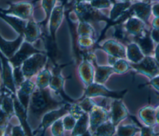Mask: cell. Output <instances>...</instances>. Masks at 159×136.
Returning <instances> with one entry per match:
<instances>
[{
	"instance_id": "obj_1",
	"label": "cell",
	"mask_w": 159,
	"mask_h": 136,
	"mask_svg": "<svg viewBox=\"0 0 159 136\" xmlns=\"http://www.w3.org/2000/svg\"><path fill=\"white\" fill-rule=\"evenodd\" d=\"M65 101H60L55 99L50 90L47 88L35 89L30 97L29 107L30 113L37 118H40L48 111L57 109L66 104Z\"/></svg>"
},
{
	"instance_id": "obj_2",
	"label": "cell",
	"mask_w": 159,
	"mask_h": 136,
	"mask_svg": "<svg viewBox=\"0 0 159 136\" xmlns=\"http://www.w3.org/2000/svg\"><path fill=\"white\" fill-rule=\"evenodd\" d=\"M73 11L77 16L79 21L86 22L89 24H95L101 21H104L107 23L106 29L109 27L111 23L109 17L103 14L97 9L93 7L88 1H81L72 4ZM106 29L103 30L102 35H104Z\"/></svg>"
},
{
	"instance_id": "obj_3",
	"label": "cell",
	"mask_w": 159,
	"mask_h": 136,
	"mask_svg": "<svg viewBox=\"0 0 159 136\" xmlns=\"http://www.w3.org/2000/svg\"><path fill=\"white\" fill-rule=\"evenodd\" d=\"M71 103H66L59 108L48 111L42 116L41 124L39 127L34 130L33 134L43 135L47 128L52 125L55 121L61 118L63 116L69 113V109Z\"/></svg>"
},
{
	"instance_id": "obj_4",
	"label": "cell",
	"mask_w": 159,
	"mask_h": 136,
	"mask_svg": "<svg viewBox=\"0 0 159 136\" xmlns=\"http://www.w3.org/2000/svg\"><path fill=\"white\" fill-rule=\"evenodd\" d=\"M48 56L46 53H35L27 58L22 65V70L25 78H30L45 65Z\"/></svg>"
},
{
	"instance_id": "obj_5",
	"label": "cell",
	"mask_w": 159,
	"mask_h": 136,
	"mask_svg": "<svg viewBox=\"0 0 159 136\" xmlns=\"http://www.w3.org/2000/svg\"><path fill=\"white\" fill-rule=\"evenodd\" d=\"M34 11V4L29 1L18 2H8V8L1 9V12L17 16L25 20L32 18Z\"/></svg>"
},
{
	"instance_id": "obj_6",
	"label": "cell",
	"mask_w": 159,
	"mask_h": 136,
	"mask_svg": "<svg viewBox=\"0 0 159 136\" xmlns=\"http://www.w3.org/2000/svg\"><path fill=\"white\" fill-rule=\"evenodd\" d=\"M66 65H58V64L54 65V68L52 71V77L49 86L56 93H57L63 101L69 103H75L76 101L72 99L71 97L67 96L63 89L65 78L61 75V68Z\"/></svg>"
},
{
	"instance_id": "obj_7",
	"label": "cell",
	"mask_w": 159,
	"mask_h": 136,
	"mask_svg": "<svg viewBox=\"0 0 159 136\" xmlns=\"http://www.w3.org/2000/svg\"><path fill=\"white\" fill-rule=\"evenodd\" d=\"M126 93V90L122 91H113L108 89L102 84L93 83L87 86L84 94V97H96L103 96L113 99H120L123 97Z\"/></svg>"
},
{
	"instance_id": "obj_8",
	"label": "cell",
	"mask_w": 159,
	"mask_h": 136,
	"mask_svg": "<svg viewBox=\"0 0 159 136\" xmlns=\"http://www.w3.org/2000/svg\"><path fill=\"white\" fill-rule=\"evenodd\" d=\"M37 53H46V52L35 48L31 43L25 40L14 55L9 60L14 67L19 66H21L27 58Z\"/></svg>"
},
{
	"instance_id": "obj_9",
	"label": "cell",
	"mask_w": 159,
	"mask_h": 136,
	"mask_svg": "<svg viewBox=\"0 0 159 136\" xmlns=\"http://www.w3.org/2000/svg\"><path fill=\"white\" fill-rule=\"evenodd\" d=\"M2 64V79L4 86L11 91L14 94H17L16 86L14 78L11 63L6 56L2 53L1 56Z\"/></svg>"
},
{
	"instance_id": "obj_10",
	"label": "cell",
	"mask_w": 159,
	"mask_h": 136,
	"mask_svg": "<svg viewBox=\"0 0 159 136\" xmlns=\"http://www.w3.org/2000/svg\"><path fill=\"white\" fill-rule=\"evenodd\" d=\"M110 114L103 106L95 105L89 112V130L93 132L102 123L107 121Z\"/></svg>"
},
{
	"instance_id": "obj_11",
	"label": "cell",
	"mask_w": 159,
	"mask_h": 136,
	"mask_svg": "<svg viewBox=\"0 0 159 136\" xmlns=\"http://www.w3.org/2000/svg\"><path fill=\"white\" fill-rule=\"evenodd\" d=\"M65 13V6L62 4L55 6L53 9L49 19V35L56 41V32L59 28Z\"/></svg>"
},
{
	"instance_id": "obj_12",
	"label": "cell",
	"mask_w": 159,
	"mask_h": 136,
	"mask_svg": "<svg viewBox=\"0 0 159 136\" xmlns=\"http://www.w3.org/2000/svg\"><path fill=\"white\" fill-rule=\"evenodd\" d=\"M24 40V36L23 34L19 35L17 38L12 41H7L4 39L2 37H1L0 47L2 53L7 58H11L19 49Z\"/></svg>"
},
{
	"instance_id": "obj_13",
	"label": "cell",
	"mask_w": 159,
	"mask_h": 136,
	"mask_svg": "<svg viewBox=\"0 0 159 136\" xmlns=\"http://www.w3.org/2000/svg\"><path fill=\"white\" fill-rule=\"evenodd\" d=\"M13 93L4 86L1 88V109L10 117L16 115Z\"/></svg>"
},
{
	"instance_id": "obj_14",
	"label": "cell",
	"mask_w": 159,
	"mask_h": 136,
	"mask_svg": "<svg viewBox=\"0 0 159 136\" xmlns=\"http://www.w3.org/2000/svg\"><path fill=\"white\" fill-rule=\"evenodd\" d=\"M128 115L127 111L123 103L118 99H115L111 104L110 113L111 121L114 125H117L120 121Z\"/></svg>"
},
{
	"instance_id": "obj_15",
	"label": "cell",
	"mask_w": 159,
	"mask_h": 136,
	"mask_svg": "<svg viewBox=\"0 0 159 136\" xmlns=\"http://www.w3.org/2000/svg\"><path fill=\"white\" fill-rule=\"evenodd\" d=\"M14 102V109L16 116L18 117L20 124L24 127L27 135H32V130L27 121V110L24 108L22 104L20 103L19 99L16 94H12Z\"/></svg>"
},
{
	"instance_id": "obj_16",
	"label": "cell",
	"mask_w": 159,
	"mask_h": 136,
	"mask_svg": "<svg viewBox=\"0 0 159 136\" xmlns=\"http://www.w3.org/2000/svg\"><path fill=\"white\" fill-rule=\"evenodd\" d=\"M40 25L32 18L28 20L24 32V40L32 43L42 37Z\"/></svg>"
},
{
	"instance_id": "obj_17",
	"label": "cell",
	"mask_w": 159,
	"mask_h": 136,
	"mask_svg": "<svg viewBox=\"0 0 159 136\" xmlns=\"http://www.w3.org/2000/svg\"><path fill=\"white\" fill-rule=\"evenodd\" d=\"M101 48L109 55L119 58L125 57V49L119 42H117V40H108L101 46Z\"/></svg>"
},
{
	"instance_id": "obj_18",
	"label": "cell",
	"mask_w": 159,
	"mask_h": 136,
	"mask_svg": "<svg viewBox=\"0 0 159 136\" xmlns=\"http://www.w3.org/2000/svg\"><path fill=\"white\" fill-rule=\"evenodd\" d=\"M0 16L1 18L11 25L13 29L19 34V35H24V32L28 20H25L15 16L6 14L2 12H0Z\"/></svg>"
},
{
	"instance_id": "obj_19",
	"label": "cell",
	"mask_w": 159,
	"mask_h": 136,
	"mask_svg": "<svg viewBox=\"0 0 159 136\" xmlns=\"http://www.w3.org/2000/svg\"><path fill=\"white\" fill-rule=\"evenodd\" d=\"M80 76L83 82L87 86L93 83L94 71L89 60L84 58L78 68Z\"/></svg>"
},
{
	"instance_id": "obj_20",
	"label": "cell",
	"mask_w": 159,
	"mask_h": 136,
	"mask_svg": "<svg viewBox=\"0 0 159 136\" xmlns=\"http://www.w3.org/2000/svg\"><path fill=\"white\" fill-rule=\"evenodd\" d=\"M130 6V2L129 1H124L123 2H116L114 3L110 12L109 19L111 23L109 27L111 25H114V23L129 9Z\"/></svg>"
},
{
	"instance_id": "obj_21",
	"label": "cell",
	"mask_w": 159,
	"mask_h": 136,
	"mask_svg": "<svg viewBox=\"0 0 159 136\" xmlns=\"http://www.w3.org/2000/svg\"><path fill=\"white\" fill-rule=\"evenodd\" d=\"M89 124V116L88 112H84L76 121L72 131L73 135H84L87 131Z\"/></svg>"
},
{
	"instance_id": "obj_22",
	"label": "cell",
	"mask_w": 159,
	"mask_h": 136,
	"mask_svg": "<svg viewBox=\"0 0 159 136\" xmlns=\"http://www.w3.org/2000/svg\"><path fill=\"white\" fill-rule=\"evenodd\" d=\"M113 73L115 71L112 66H98L94 75L95 82L100 84L104 83Z\"/></svg>"
},
{
	"instance_id": "obj_23",
	"label": "cell",
	"mask_w": 159,
	"mask_h": 136,
	"mask_svg": "<svg viewBox=\"0 0 159 136\" xmlns=\"http://www.w3.org/2000/svg\"><path fill=\"white\" fill-rule=\"evenodd\" d=\"M57 0H42V7L45 12V18L41 22L39 23L40 26L46 30V26L49 22L51 13L55 7Z\"/></svg>"
},
{
	"instance_id": "obj_24",
	"label": "cell",
	"mask_w": 159,
	"mask_h": 136,
	"mask_svg": "<svg viewBox=\"0 0 159 136\" xmlns=\"http://www.w3.org/2000/svg\"><path fill=\"white\" fill-rule=\"evenodd\" d=\"M52 77V73L50 70L46 68L39 73L37 78L36 84L39 88L43 89L49 86L51 79Z\"/></svg>"
},
{
	"instance_id": "obj_25",
	"label": "cell",
	"mask_w": 159,
	"mask_h": 136,
	"mask_svg": "<svg viewBox=\"0 0 159 136\" xmlns=\"http://www.w3.org/2000/svg\"><path fill=\"white\" fill-rule=\"evenodd\" d=\"M116 132V125L111 121H106L101 124L93 132L94 135H112Z\"/></svg>"
},
{
	"instance_id": "obj_26",
	"label": "cell",
	"mask_w": 159,
	"mask_h": 136,
	"mask_svg": "<svg viewBox=\"0 0 159 136\" xmlns=\"http://www.w3.org/2000/svg\"><path fill=\"white\" fill-rule=\"evenodd\" d=\"M77 33L78 36L86 35L91 36L94 38L95 36L94 30L91 26V24L83 21H79L77 29Z\"/></svg>"
},
{
	"instance_id": "obj_27",
	"label": "cell",
	"mask_w": 159,
	"mask_h": 136,
	"mask_svg": "<svg viewBox=\"0 0 159 136\" xmlns=\"http://www.w3.org/2000/svg\"><path fill=\"white\" fill-rule=\"evenodd\" d=\"M78 46L81 48L86 49L92 47L94 44V38L91 36H78Z\"/></svg>"
},
{
	"instance_id": "obj_28",
	"label": "cell",
	"mask_w": 159,
	"mask_h": 136,
	"mask_svg": "<svg viewBox=\"0 0 159 136\" xmlns=\"http://www.w3.org/2000/svg\"><path fill=\"white\" fill-rule=\"evenodd\" d=\"M13 75H14V78L16 88H19L20 86L22 83L25 80V77L22 71V66H19L14 67Z\"/></svg>"
},
{
	"instance_id": "obj_29",
	"label": "cell",
	"mask_w": 159,
	"mask_h": 136,
	"mask_svg": "<svg viewBox=\"0 0 159 136\" xmlns=\"http://www.w3.org/2000/svg\"><path fill=\"white\" fill-rule=\"evenodd\" d=\"M127 54L129 58L133 61H137L142 57L139 48L134 44H131L129 45Z\"/></svg>"
},
{
	"instance_id": "obj_30",
	"label": "cell",
	"mask_w": 159,
	"mask_h": 136,
	"mask_svg": "<svg viewBox=\"0 0 159 136\" xmlns=\"http://www.w3.org/2000/svg\"><path fill=\"white\" fill-rule=\"evenodd\" d=\"M131 10L135 12L139 17L145 19L148 12V7L144 4H136L134 5L131 8Z\"/></svg>"
},
{
	"instance_id": "obj_31",
	"label": "cell",
	"mask_w": 159,
	"mask_h": 136,
	"mask_svg": "<svg viewBox=\"0 0 159 136\" xmlns=\"http://www.w3.org/2000/svg\"><path fill=\"white\" fill-rule=\"evenodd\" d=\"M125 27L129 32L138 34L140 31V24L137 20L135 19H130L126 23Z\"/></svg>"
},
{
	"instance_id": "obj_32",
	"label": "cell",
	"mask_w": 159,
	"mask_h": 136,
	"mask_svg": "<svg viewBox=\"0 0 159 136\" xmlns=\"http://www.w3.org/2000/svg\"><path fill=\"white\" fill-rule=\"evenodd\" d=\"M115 73H124L129 69V65L123 59L119 58L112 66Z\"/></svg>"
},
{
	"instance_id": "obj_33",
	"label": "cell",
	"mask_w": 159,
	"mask_h": 136,
	"mask_svg": "<svg viewBox=\"0 0 159 136\" xmlns=\"http://www.w3.org/2000/svg\"><path fill=\"white\" fill-rule=\"evenodd\" d=\"M114 30L113 33V37L116 40L121 42L126 40V36L121 24H116L114 26Z\"/></svg>"
},
{
	"instance_id": "obj_34",
	"label": "cell",
	"mask_w": 159,
	"mask_h": 136,
	"mask_svg": "<svg viewBox=\"0 0 159 136\" xmlns=\"http://www.w3.org/2000/svg\"><path fill=\"white\" fill-rule=\"evenodd\" d=\"M137 40L140 47L145 53H148L152 49V44L148 37L143 38H137Z\"/></svg>"
},
{
	"instance_id": "obj_35",
	"label": "cell",
	"mask_w": 159,
	"mask_h": 136,
	"mask_svg": "<svg viewBox=\"0 0 159 136\" xmlns=\"http://www.w3.org/2000/svg\"><path fill=\"white\" fill-rule=\"evenodd\" d=\"M86 112L79 104L71 103L69 109V114L73 116L77 120L84 113Z\"/></svg>"
},
{
	"instance_id": "obj_36",
	"label": "cell",
	"mask_w": 159,
	"mask_h": 136,
	"mask_svg": "<svg viewBox=\"0 0 159 136\" xmlns=\"http://www.w3.org/2000/svg\"><path fill=\"white\" fill-rule=\"evenodd\" d=\"M64 129L63 120L60 118L52 124V133L53 135H63Z\"/></svg>"
},
{
	"instance_id": "obj_37",
	"label": "cell",
	"mask_w": 159,
	"mask_h": 136,
	"mask_svg": "<svg viewBox=\"0 0 159 136\" xmlns=\"http://www.w3.org/2000/svg\"><path fill=\"white\" fill-rule=\"evenodd\" d=\"M89 3L93 7L99 10L109 7L113 2L111 0H92Z\"/></svg>"
},
{
	"instance_id": "obj_38",
	"label": "cell",
	"mask_w": 159,
	"mask_h": 136,
	"mask_svg": "<svg viewBox=\"0 0 159 136\" xmlns=\"http://www.w3.org/2000/svg\"><path fill=\"white\" fill-rule=\"evenodd\" d=\"M82 109L88 113H89L93 107L96 105V102L90 98V97H85L80 102L78 103Z\"/></svg>"
},
{
	"instance_id": "obj_39",
	"label": "cell",
	"mask_w": 159,
	"mask_h": 136,
	"mask_svg": "<svg viewBox=\"0 0 159 136\" xmlns=\"http://www.w3.org/2000/svg\"><path fill=\"white\" fill-rule=\"evenodd\" d=\"M63 122L65 130H73L76 123V119L70 114L69 115H66L65 117H64L63 119Z\"/></svg>"
},
{
	"instance_id": "obj_40",
	"label": "cell",
	"mask_w": 159,
	"mask_h": 136,
	"mask_svg": "<svg viewBox=\"0 0 159 136\" xmlns=\"http://www.w3.org/2000/svg\"><path fill=\"white\" fill-rule=\"evenodd\" d=\"M137 129L130 125H120L117 129V135H134Z\"/></svg>"
},
{
	"instance_id": "obj_41",
	"label": "cell",
	"mask_w": 159,
	"mask_h": 136,
	"mask_svg": "<svg viewBox=\"0 0 159 136\" xmlns=\"http://www.w3.org/2000/svg\"><path fill=\"white\" fill-rule=\"evenodd\" d=\"M11 117L1 109V134H2V132L5 131L6 129V127L8 125L9 120Z\"/></svg>"
},
{
	"instance_id": "obj_42",
	"label": "cell",
	"mask_w": 159,
	"mask_h": 136,
	"mask_svg": "<svg viewBox=\"0 0 159 136\" xmlns=\"http://www.w3.org/2000/svg\"><path fill=\"white\" fill-rule=\"evenodd\" d=\"M12 135H27L24 127L20 125H16L12 128Z\"/></svg>"
},
{
	"instance_id": "obj_43",
	"label": "cell",
	"mask_w": 159,
	"mask_h": 136,
	"mask_svg": "<svg viewBox=\"0 0 159 136\" xmlns=\"http://www.w3.org/2000/svg\"><path fill=\"white\" fill-rule=\"evenodd\" d=\"M119 59V58H117L116 57H114V56H112V55H109V57H108V61H109V63L113 66L114 64L116 63V61Z\"/></svg>"
}]
</instances>
